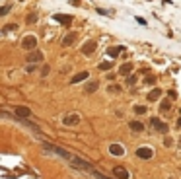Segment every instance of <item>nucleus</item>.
I'll list each match as a JSON object with an SVG mask.
<instances>
[{
    "mask_svg": "<svg viewBox=\"0 0 181 179\" xmlns=\"http://www.w3.org/2000/svg\"><path fill=\"white\" fill-rule=\"evenodd\" d=\"M62 123H65L66 127H72V125H78V123H80V115H78V113H66L65 117H62Z\"/></svg>",
    "mask_w": 181,
    "mask_h": 179,
    "instance_id": "1",
    "label": "nucleus"
},
{
    "mask_svg": "<svg viewBox=\"0 0 181 179\" xmlns=\"http://www.w3.org/2000/svg\"><path fill=\"white\" fill-rule=\"evenodd\" d=\"M14 111H16V117H20V119L31 117V109H29V107H24V105H16Z\"/></svg>",
    "mask_w": 181,
    "mask_h": 179,
    "instance_id": "2",
    "label": "nucleus"
},
{
    "mask_svg": "<svg viewBox=\"0 0 181 179\" xmlns=\"http://www.w3.org/2000/svg\"><path fill=\"white\" fill-rule=\"evenodd\" d=\"M113 175H115L117 179H129L131 173L127 171V167H123V166H115V167H113Z\"/></svg>",
    "mask_w": 181,
    "mask_h": 179,
    "instance_id": "3",
    "label": "nucleus"
},
{
    "mask_svg": "<svg viewBox=\"0 0 181 179\" xmlns=\"http://www.w3.org/2000/svg\"><path fill=\"white\" fill-rule=\"evenodd\" d=\"M150 123H152L154 130H158V133H162V134H166V133H168V125H166V123H162L160 119H156V117H154V119L150 121Z\"/></svg>",
    "mask_w": 181,
    "mask_h": 179,
    "instance_id": "4",
    "label": "nucleus"
},
{
    "mask_svg": "<svg viewBox=\"0 0 181 179\" xmlns=\"http://www.w3.org/2000/svg\"><path fill=\"white\" fill-rule=\"evenodd\" d=\"M35 45H37V39L33 37V35H28V37L22 41V47H24L25 51H33V49H35Z\"/></svg>",
    "mask_w": 181,
    "mask_h": 179,
    "instance_id": "5",
    "label": "nucleus"
},
{
    "mask_svg": "<svg viewBox=\"0 0 181 179\" xmlns=\"http://www.w3.org/2000/svg\"><path fill=\"white\" fill-rule=\"evenodd\" d=\"M136 156L140 158V160H150L154 156V152H152V148H144V146H142V148L136 150Z\"/></svg>",
    "mask_w": 181,
    "mask_h": 179,
    "instance_id": "6",
    "label": "nucleus"
},
{
    "mask_svg": "<svg viewBox=\"0 0 181 179\" xmlns=\"http://www.w3.org/2000/svg\"><path fill=\"white\" fill-rule=\"evenodd\" d=\"M55 20H57L58 24H65V25H70L72 24V16H68V14H57Z\"/></svg>",
    "mask_w": 181,
    "mask_h": 179,
    "instance_id": "7",
    "label": "nucleus"
},
{
    "mask_svg": "<svg viewBox=\"0 0 181 179\" xmlns=\"http://www.w3.org/2000/svg\"><path fill=\"white\" fill-rule=\"evenodd\" d=\"M43 60V55H41L39 51H33L28 55V62H31V64H35V62H41Z\"/></svg>",
    "mask_w": 181,
    "mask_h": 179,
    "instance_id": "8",
    "label": "nucleus"
},
{
    "mask_svg": "<svg viewBox=\"0 0 181 179\" xmlns=\"http://www.w3.org/2000/svg\"><path fill=\"white\" fill-rule=\"evenodd\" d=\"M76 39H78V33H66L65 39H62V47H70Z\"/></svg>",
    "mask_w": 181,
    "mask_h": 179,
    "instance_id": "9",
    "label": "nucleus"
},
{
    "mask_svg": "<svg viewBox=\"0 0 181 179\" xmlns=\"http://www.w3.org/2000/svg\"><path fill=\"white\" fill-rule=\"evenodd\" d=\"M94 51H95V43H94V41H88V43L82 47V55H86V57H90Z\"/></svg>",
    "mask_w": 181,
    "mask_h": 179,
    "instance_id": "10",
    "label": "nucleus"
},
{
    "mask_svg": "<svg viewBox=\"0 0 181 179\" xmlns=\"http://www.w3.org/2000/svg\"><path fill=\"white\" fill-rule=\"evenodd\" d=\"M109 152H111L113 156H123V154H125V148H123L121 144H111V146H109Z\"/></svg>",
    "mask_w": 181,
    "mask_h": 179,
    "instance_id": "11",
    "label": "nucleus"
},
{
    "mask_svg": "<svg viewBox=\"0 0 181 179\" xmlns=\"http://www.w3.org/2000/svg\"><path fill=\"white\" fill-rule=\"evenodd\" d=\"M88 76H90V74H88V72H86V70H82V72H78V74H76V76H74V78H72V80H70V82H72V84H78V82H82V80H86V78H88Z\"/></svg>",
    "mask_w": 181,
    "mask_h": 179,
    "instance_id": "12",
    "label": "nucleus"
},
{
    "mask_svg": "<svg viewBox=\"0 0 181 179\" xmlns=\"http://www.w3.org/2000/svg\"><path fill=\"white\" fill-rule=\"evenodd\" d=\"M160 96H162V90L156 88V90H152V92L148 93L146 97H148V101H156V99H160Z\"/></svg>",
    "mask_w": 181,
    "mask_h": 179,
    "instance_id": "13",
    "label": "nucleus"
},
{
    "mask_svg": "<svg viewBox=\"0 0 181 179\" xmlns=\"http://www.w3.org/2000/svg\"><path fill=\"white\" fill-rule=\"evenodd\" d=\"M98 88H99V82H98V80H92V82L86 86V93H94Z\"/></svg>",
    "mask_w": 181,
    "mask_h": 179,
    "instance_id": "14",
    "label": "nucleus"
},
{
    "mask_svg": "<svg viewBox=\"0 0 181 179\" xmlns=\"http://www.w3.org/2000/svg\"><path fill=\"white\" fill-rule=\"evenodd\" d=\"M125 47H111V49H107V55L109 57H119L121 53H123Z\"/></svg>",
    "mask_w": 181,
    "mask_h": 179,
    "instance_id": "15",
    "label": "nucleus"
},
{
    "mask_svg": "<svg viewBox=\"0 0 181 179\" xmlns=\"http://www.w3.org/2000/svg\"><path fill=\"white\" fill-rule=\"evenodd\" d=\"M131 130H135V133H142V130H144V125L138 123V121H132V123H131Z\"/></svg>",
    "mask_w": 181,
    "mask_h": 179,
    "instance_id": "16",
    "label": "nucleus"
},
{
    "mask_svg": "<svg viewBox=\"0 0 181 179\" xmlns=\"http://www.w3.org/2000/svg\"><path fill=\"white\" fill-rule=\"evenodd\" d=\"M131 72H132V64H131V62H127V64L121 66V74H123V76H129Z\"/></svg>",
    "mask_w": 181,
    "mask_h": 179,
    "instance_id": "17",
    "label": "nucleus"
},
{
    "mask_svg": "<svg viewBox=\"0 0 181 179\" xmlns=\"http://www.w3.org/2000/svg\"><path fill=\"white\" fill-rule=\"evenodd\" d=\"M169 105H172V99H164V101H162V105H160V109H162L164 113H168Z\"/></svg>",
    "mask_w": 181,
    "mask_h": 179,
    "instance_id": "18",
    "label": "nucleus"
},
{
    "mask_svg": "<svg viewBox=\"0 0 181 179\" xmlns=\"http://www.w3.org/2000/svg\"><path fill=\"white\" fill-rule=\"evenodd\" d=\"M14 29H18V25H16V24H8V25H4V27H2V33H8V31H14Z\"/></svg>",
    "mask_w": 181,
    "mask_h": 179,
    "instance_id": "19",
    "label": "nucleus"
},
{
    "mask_svg": "<svg viewBox=\"0 0 181 179\" xmlns=\"http://www.w3.org/2000/svg\"><path fill=\"white\" fill-rule=\"evenodd\" d=\"M135 113H136V115H144V113H146V107H144V105H136V107H135Z\"/></svg>",
    "mask_w": 181,
    "mask_h": 179,
    "instance_id": "20",
    "label": "nucleus"
},
{
    "mask_svg": "<svg viewBox=\"0 0 181 179\" xmlns=\"http://www.w3.org/2000/svg\"><path fill=\"white\" fill-rule=\"evenodd\" d=\"M107 92H109V93H119V92H121V88H119V86H113V84H111V86L107 88Z\"/></svg>",
    "mask_w": 181,
    "mask_h": 179,
    "instance_id": "21",
    "label": "nucleus"
},
{
    "mask_svg": "<svg viewBox=\"0 0 181 179\" xmlns=\"http://www.w3.org/2000/svg\"><path fill=\"white\" fill-rule=\"evenodd\" d=\"M37 22V14H29L28 16V24H35Z\"/></svg>",
    "mask_w": 181,
    "mask_h": 179,
    "instance_id": "22",
    "label": "nucleus"
},
{
    "mask_svg": "<svg viewBox=\"0 0 181 179\" xmlns=\"http://www.w3.org/2000/svg\"><path fill=\"white\" fill-rule=\"evenodd\" d=\"M135 82H136V76H129V80H127V84H129V86H135Z\"/></svg>",
    "mask_w": 181,
    "mask_h": 179,
    "instance_id": "23",
    "label": "nucleus"
},
{
    "mask_svg": "<svg viewBox=\"0 0 181 179\" xmlns=\"http://www.w3.org/2000/svg\"><path fill=\"white\" fill-rule=\"evenodd\" d=\"M92 175H95L98 179H111V177H105V175H102V173H99V171H95V170H94V173H92Z\"/></svg>",
    "mask_w": 181,
    "mask_h": 179,
    "instance_id": "24",
    "label": "nucleus"
},
{
    "mask_svg": "<svg viewBox=\"0 0 181 179\" xmlns=\"http://www.w3.org/2000/svg\"><path fill=\"white\" fill-rule=\"evenodd\" d=\"M99 68H102V70H109L111 64H109V62H102V64H99Z\"/></svg>",
    "mask_w": 181,
    "mask_h": 179,
    "instance_id": "25",
    "label": "nucleus"
},
{
    "mask_svg": "<svg viewBox=\"0 0 181 179\" xmlns=\"http://www.w3.org/2000/svg\"><path fill=\"white\" fill-rule=\"evenodd\" d=\"M168 96H169V99H175V97H177V93H175L173 90H169V92H168Z\"/></svg>",
    "mask_w": 181,
    "mask_h": 179,
    "instance_id": "26",
    "label": "nucleus"
},
{
    "mask_svg": "<svg viewBox=\"0 0 181 179\" xmlns=\"http://www.w3.org/2000/svg\"><path fill=\"white\" fill-rule=\"evenodd\" d=\"M8 10H10V6H4L2 10H0V16H6V14H8Z\"/></svg>",
    "mask_w": 181,
    "mask_h": 179,
    "instance_id": "27",
    "label": "nucleus"
},
{
    "mask_svg": "<svg viewBox=\"0 0 181 179\" xmlns=\"http://www.w3.org/2000/svg\"><path fill=\"white\" fill-rule=\"evenodd\" d=\"M154 82H156V78H154V76H148L146 78V84H154Z\"/></svg>",
    "mask_w": 181,
    "mask_h": 179,
    "instance_id": "28",
    "label": "nucleus"
},
{
    "mask_svg": "<svg viewBox=\"0 0 181 179\" xmlns=\"http://www.w3.org/2000/svg\"><path fill=\"white\" fill-rule=\"evenodd\" d=\"M70 2H72V4H76V6H78V4H80V0H70Z\"/></svg>",
    "mask_w": 181,
    "mask_h": 179,
    "instance_id": "29",
    "label": "nucleus"
},
{
    "mask_svg": "<svg viewBox=\"0 0 181 179\" xmlns=\"http://www.w3.org/2000/svg\"><path fill=\"white\" fill-rule=\"evenodd\" d=\"M177 127H179V129H181V119H179V121H177Z\"/></svg>",
    "mask_w": 181,
    "mask_h": 179,
    "instance_id": "30",
    "label": "nucleus"
},
{
    "mask_svg": "<svg viewBox=\"0 0 181 179\" xmlns=\"http://www.w3.org/2000/svg\"><path fill=\"white\" fill-rule=\"evenodd\" d=\"M179 113H181V109H179Z\"/></svg>",
    "mask_w": 181,
    "mask_h": 179,
    "instance_id": "31",
    "label": "nucleus"
}]
</instances>
